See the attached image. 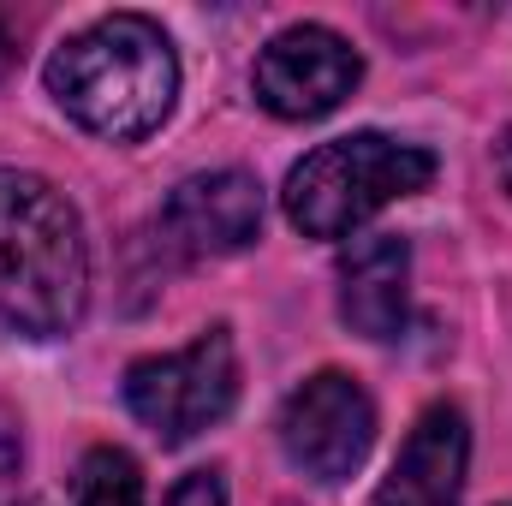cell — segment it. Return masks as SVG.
<instances>
[{
    "label": "cell",
    "instance_id": "1",
    "mask_svg": "<svg viewBox=\"0 0 512 506\" xmlns=\"http://www.w3.org/2000/svg\"><path fill=\"white\" fill-rule=\"evenodd\" d=\"M90 304V245L78 209L42 179L0 167V328L60 340Z\"/></svg>",
    "mask_w": 512,
    "mask_h": 506
},
{
    "label": "cell",
    "instance_id": "2",
    "mask_svg": "<svg viewBox=\"0 0 512 506\" xmlns=\"http://www.w3.org/2000/svg\"><path fill=\"white\" fill-rule=\"evenodd\" d=\"M48 96L84 131H96L108 143H137L173 114V96H179L173 42L143 12L96 18L90 30H78L54 48Z\"/></svg>",
    "mask_w": 512,
    "mask_h": 506
},
{
    "label": "cell",
    "instance_id": "3",
    "mask_svg": "<svg viewBox=\"0 0 512 506\" xmlns=\"http://www.w3.org/2000/svg\"><path fill=\"white\" fill-rule=\"evenodd\" d=\"M435 179V155L423 143H399L387 131H352L310 149L286 173V221L304 239H346L387 203L417 197Z\"/></svg>",
    "mask_w": 512,
    "mask_h": 506
},
{
    "label": "cell",
    "instance_id": "4",
    "mask_svg": "<svg viewBox=\"0 0 512 506\" xmlns=\"http://www.w3.org/2000/svg\"><path fill=\"white\" fill-rule=\"evenodd\" d=\"M233 399H239V346L227 328H203L191 346L161 352V358H137L126 370L131 417L173 447L215 429L233 411Z\"/></svg>",
    "mask_w": 512,
    "mask_h": 506
},
{
    "label": "cell",
    "instance_id": "5",
    "mask_svg": "<svg viewBox=\"0 0 512 506\" xmlns=\"http://www.w3.org/2000/svg\"><path fill=\"white\" fill-rule=\"evenodd\" d=\"M370 447H376V399L364 393V381L322 370L280 405V453L322 489L364 471Z\"/></svg>",
    "mask_w": 512,
    "mask_h": 506
},
{
    "label": "cell",
    "instance_id": "6",
    "mask_svg": "<svg viewBox=\"0 0 512 506\" xmlns=\"http://www.w3.org/2000/svg\"><path fill=\"white\" fill-rule=\"evenodd\" d=\"M364 78L358 48L328 24H292L256 54L251 90L274 120H322Z\"/></svg>",
    "mask_w": 512,
    "mask_h": 506
},
{
    "label": "cell",
    "instance_id": "7",
    "mask_svg": "<svg viewBox=\"0 0 512 506\" xmlns=\"http://www.w3.org/2000/svg\"><path fill=\"white\" fill-rule=\"evenodd\" d=\"M161 233L179 256H233L256 245L262 233V185L245 167H221V173H191L167 209H161Z\"/></svg>",
    "mask_w": 512,
    "mask_h": 506
},
{
    "label": "cell",
    "instance_id": "8",
    "mask_svg": "<svg viewBox=\"0 0 512 506\" xmlns=\"http://www.w3.org/2000/svg\"><path fill=\"white\" fill-rule=\"evenodd\" d=\"M340 316L364 340H399L411 322V245L393 233L352 239L340 251Z\"/></svg>",
    "mask_w": 512,
    "mask_h": 506
},
{
    "label": "cell",
    "instance_id": "9",
    "mask_svg": "<svg viewBox=\"0 0 512 506\" xmlns=\"http://www.w3.org/2000/svg\"><path fill=\"white\" fill-rule=\"evenodd\" d=\"M465 465H471V429H465V411L459 405H429L393 471H387L376 506H459V489H465Z\"/></svg>",
    "mask_w": 512,
    "mask_h": 506
},
{
    "label": "cell",
    "instance_id": "10",
    "mask_svg": "<svg viewBox=\"0 0 512 506\" xmlns=\"http://www.w3.org/2000/svg\"><path fill=\"white\" fill-rule=\"evenodd\" d=\"M78 506H143V471L120 447H96L78 465Z\"/></svg>",
    "mask_w": 512,
    "mask_h": 506
},
{
    "label": "cell",
    "instance_id": "11",
    "mask_svg": "<svg viewBox=\"0 0 512 506\" xmlns=\"http://www.w3.org/2000/svg\"><path fill=\"white\" fill-rule=\"evenodd\" d=\"M167 506H227V489H221V477H215V471H191V477H179V483H173Z\"/></svg>",
    "mask_w": 512,
    "mask_h": 506
},
{
    "label": "cell",
    "instance_id": "12",
    "mask_svg": "<svg viewBox=\"0 0 512 506\" xmlns=\"http://www.w3.org/2000/svg\"><path fill=\"white\" fill-rule=\"evenodd\" d=\"M495 161H501V179H507V191H512V131L501 137V149H495Z\"/></svg>",
    "mask_w": 512,
    "mask_h": 506
}]
</instances>
